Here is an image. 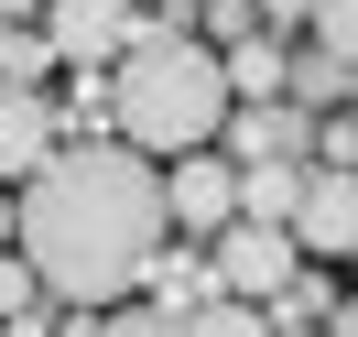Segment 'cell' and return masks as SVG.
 <instances>
[{"label":"cell","instance_id":"cell-1","mask_svg":"<svg viewBox=\"0 0 358 337\" xmlns=\"http://www.w3.org/2000/svg\"><path fill=\"white\" fill-rule=\"evenodd\" d=\"M11 207H22L11 250H22L33 283L66 294L76 315L120 305V294L163 261V174H152V153H131V142H55V163Z\"/></svg>","mask_w":358,"mask_h":337},{"label":"cell","instance_id":"cell-2","mask_svg":"<svg viewBox=\"0 0 358 337\" xmlns=\"http://www.w3.org/2000/svg\"><path fill=\"white\" fill-rule=\"evenodd\" d=\"M228 66H217V44L206 33H185V22H141L131 33V55L109 66V120H120V142L131 153H206V142L228 131Z\"/></svg>","mask_w":358,"mask_h":337},{"label":"cell","instance_id":"cell-3","mask_svg":"<svg viewBox=\"0 0 358 337\" xmlns=\"http://www.w3.org/2000/svg\"><path fill=\"white\" fill-rule=\"evenodd\" d=\"M206 272H217V294H239V305H271V294L304 272V250H293V228H261V218H228L217 240H206Z\"/></svg>","mask_w":358,"mask_h":337},{"label":"cell","instance_id":"cell-4","mask_svg":"<svg viewBox=\"0 0 358 337\" xmlns=\"http://www.w3.org/2000/svg\"><path fill=\"white\" fill-rule=\"evenodd\" d=\"M131 0H44V44H55V66H120V55H131Z\"/></svg>","mask_w":358,"mask_h":337},{"label":"cell","instance_id":"cell-5","mask_svg":"<svg viewBox=\"0 0 358 337\" xmlns=\"http://www.w3.org/2000/svg\"><path fill=\"white\" fill-rule=\"evenodd\" d=\"M282 228L315 261H358V174H304V196H293Z\"/></svg>","mask_w":358,"mask_h":337},{"label":"cell","instance_id":"cell-6","mask_svg":"<svg viewBox=\"0 0 358 337\" xmlns=\"http://www.w3.org/2000/svg\"><path fill=\"white\" fill-rule=\"evenodd\" d=\"M55 142H66V120H55L44 88H0V185H11V196L55 163Z\"/></svg>","mask_w":358,"mask_h":337},{"label":"cell","instance_id":"cell-7","mask_svg":"<svg viewBox=\"0 0 358 337\" xmlns=\"http://www.w3.org/2000/svg\"><path fill=\"white\" fill-rule=\"evenodd\" d=\"M163 218L196 228V240H217V228L239 218V163H228V153H185L174 185H163Z\"/></svg>","mask_w":358,"mask_h":337},{"label":"cell","instance_id":"cell-8","mask_svg":"<svg viewBox=\"0 0 358 337\" xmlns=\"http://www.w3.org/2000/svg\"><path fill=\"white\" fill-rule=\"evenodd\" d=\"M228 163H293V153H304V142H315V120L304 109H282V98H250V109H228Z\"/></svg>","mask_w":358,"mask_h":337},{"label":"cell","instance_id":"cell-9","mask_svg":"<svg viewBox=\"0 0 358 337\" xmlns=\"http://www.w3.org/2000/svg\"><path fill=\"white\" fill-rule=\"evenodd\" d=\"M217 66H228V98H282V76H293V55L271 44V33H239V44H217Z\"/></svg>","mask_w":358,"mask_h":337},{"label":"cell","instance_id":"cell-10","mask_svg":"<svg viewBox=\"0 0 358 337\" xmlns=\"http://www.w3.org/2000/svg\"><path fill=\"white\" fill-rule=\"evenodd\" d=\"M293 196H304V163H239V218L282 228V218H293Z\"/></svg>","mask_w":358,"mask_h":337},{"label":"cell","instance_id":"cell-11","mask_svg":"<svg viewBox=\"0 0 358 337\" xmlns=\"http://www.w3.org/2000/svg\"><path fill=\"white\" fill-rule=\"evenodd\" d=\"M304 22H315V55H326V66H348V76H358V0H315Z\"/></svg>","mask_w":358,"mask_h":337},{"label":"cell","instance_id":"cell-12","mask_svg":"<svg viewBox=\"0 0 358 337\" xmlns=\"http://www.w3.org/2000/svg\"><path fill=\"white\" fill-rule=\"evenodd\" d=\"M185 337H282V326H261V305H239V294H206L185 315Z\"/></svg>","mask_w":358,"mask_h":337},{"label":"cell","instance_id":"cell-13","mask_svg":"<svg viewBox=\"0 0 358 337\" xmlns=\"http://www.w3.org/2000/svg\"><path fill=\"white\" fill-rule=\"evenodd\" d=\"M44 66H55V44H44V33H22V22H0V88H33Z\"/></svg>","mask_w":358,"mask_h":337},{"label":"cell","instance_id":"cell-14","mask_svg":"<svg viewBox=\"0 0 358 337\" xmlns=\"http://www.w3.org/2000/svg\"><path fill=\"white\" fill-rule=\"evenodd\" d=\"M304 153H326V174H358V109H326Z\"/></svg>","mask_w":358,"mask_h":337},{"label":"cell","instance_id":"cell-15","mask_svg":"<svg viewBox=\"0 0 358 337\" xmlns=\"http://www.w3.org/2000/svg\"><path fill=\"white\" fill-rule=\"evenodd\" d=\"M33 294H44V283H33V261H22V250H0V326H22Z\"/></svg>","mask_w":358,"mask_h":337},{"label":"cell","instance_id":"cell-16","mask_svg":"<svg viewBox=\"0 0 358 337\" xmlns=\"http://www.w3.org/2000/svg\"><path fill=\"white\" fill-rule=\"evenodd\" d=\"M282 88H293V98H315V109H326V98H336V88H348V66H326V55H315V66H293V76H282Z\"/></svg>","mask_w":358,"mask_h":337},{"label":"cell","instance_id":"cell-17","mask_svg":"<svg viewBox=\"0 0 358 337\" xmlns=\"http://www.w3.org/2000/svg\"><path fill=\"white\" fill-rule=\"evenodd\" d=\"M98 337H185V315H152V305H131V315H109Z\"/></svg>","mask_w":358,"mask_h":337},{"label":"cell","instance_id":"cell-18","mask_svg":"<svg viewBox=\"0 0 358 337\" xmlns=\"http://www.w3.org/2000/svg\"><path fill=\"white\" fill-rule=\"evenodd\" d=\"M250 11H261V22H304L315 0H250Z\"/></svg>","mask_w":358,"mask_h":337},{"label":"cell","instance_id":"cell-19","mask_svg":"<svg viewBox=\"0 0 358 337\" xmlns=\"http://www.w3.org/2000/svg\"><path fill=\"white\" fill-rule=\"evenodd\" d=\"M326 337H358V294H348V305H336V315H326Z\"/></svg>","mask_w":358,"mask_h":337},{"label":"cell","instance_id":"cell-20","mask_svg":"<svg viewBox=\"0 0 358 337\" xmlns=\"http://www.w3.org/2000/svg\"><path fill=\"white\" fill-rule=\"evenodd\" d=\"M11 228H22V207H11V185H0V250H11Z\"/></svg>","mask_w":358,"mask_h":337}]
</instances>
